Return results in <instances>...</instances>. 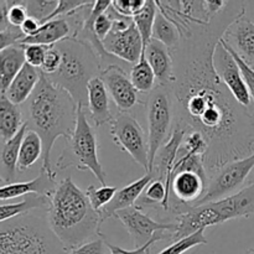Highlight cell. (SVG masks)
<instances>
[{"mask_svg":"<svg viewBox=\"0 0 254 254\" xmlns=\"http://www.w3.org/2000/svg\"><path fill=\"white\" fill-rule=\"evenodd\" d=\"M148 0H113L112 6L123 16L134 17L145 7Z\"/></svg>","mask_w":254,"mask_h":254,"instance_id":"cell-39","label":"cell"},{"mask_svg":"<svg viewBox=\"0 0 254 254\" xmlns=\"http://www.w3.org/2000/svg\"><path fill=\"white\" fill-rule=\"evenodd\" d=\"M118 218L133 240L134 248H140L150 242L158 233H170V237L178 228L176 222H165V221H155L149 215L144 213L138 206L118 211L114 215Z\"/></svg>","mask_w":254,"mask_h":254,"instance_id":"cell-11","label":"cell"},{"mask_svg":"<svg viewBox=\"0 0 254 254\" xmlns=\"http://www.w3.org/2000/svg\"><path fill=\"white\" fill-rule=\"evenodd\" d=\"M154 174L153 173H146L143 178L138 179V180L133 181L129 185L124 186L123 189L118 190L116 193L113 200L99 212L101 216V223L103 225L108 218L114 217L118 211L126 210V208L133 207L136 206L135 202L139 201L141 195L144 193L145 189L148 188L149 184L154 180Z\"/></svg>","mask_w":254,"mask_h":254,"instance_id":"cell-17","label":"cell"},{"mask_svg":"<svg viewBox=\"0 0 254 254\" xmlns=\"http://www.w3.org/2000/svg\"><path fill=\"white\" fill-rule=\"evenodd\" d=\"M149 139V173L161 146L169 140L175 126V97L170 86L156 84L145 102Z\"/></svg>","mask_w":254,"mask_h":254,"instance_id":"cell-7","label":"cell"},{"mask_svg":"<svg viewBox=\"0 0 254 254\" xmlns=\"http://www.w3.org/2000/svg\"><path fill=\"white\" fill-rule=\"evenodd\" d=\"M26 64L22 45H14L0 50V93H5Z\"/></svg>","mask_w":254,"mask_h":254,"instance_id":"cell-24","label":"cell"},{"mask_svg":"<svg viewBox=\"0 0 254 254\" xmlns=\"http://www.w3.org/2000/svg\"><path fill=\"white\" fill-rule=\"evenodd\" d=\"M207 243L208 241L205 236V230H200L196 233H193V235L189 236V237L173 242L169 247L164 248L158 254H184L188 252V251L197 247V246L207 245Z\"/></svg>","mask_w":254,"mask_h":254,"instance_id":"cell-32","label":"cell"},{"mask_svg":"<svg viewBox=\"0 0 254 254\" xmlns=\"http://www.w3.org/2000/svg\"><path fill=\"white\" fill-rule=\"evenodd\" d=\"M113 143L149 173V139L143 127L127 112H119L109 123Z\"/></svg>","mask_w":254,"mask_h":254,"instance_id":"cell-9","label":"cell"},{"mask_svg":"<svg viewBox=\"0 0 254 254\" xmlns=\"http://www.w3.org/2000/svg\"><path fill=\"white\" fill-rule=\"evenodd\" d=\"M107 12L113 20V26L108 36L103 40L104 50L116 59L134 66L143 55L144 44L133 17L118 14L112 5Z\"/></svg>","mask_w":254,"mask_h":254,"instance_id":"cell-8","label":"cell"},{"mask_svg":"<svg viewBox=\"0 0 254 254\" xmlns=\"http://www.w3.org/2000/svg\"><path fill=\"white\" fill-rule=\"evenodd\" d=\"M118 192V189L114 186H102V188H96L91 185L87 188L86 195L91 201L92 206L97 212H101L109 202L114 198L116 193Z\"/></svg>","mask_w":254,"mask_h":254,"instance_id":"cell-33","label":"cell"},{"mask_svg":"<svg viewBox=\"0 0 254 254\" xmlns=\"http://www.w3.org/2000/svg\"><path fill=\"white\" fill-rule=\"evenodd\" d=\"M108 251L109 250L106 245V241H104L103 235L101 232L98 238L73 248V250L69 251L68 254H107Z\"/></svg>","mask_w":254,"mask_h":254,"instance_id":"cell-41","label":"cell"},{"mask_svg":"<svg viewBox=\"0 0 254 254\" xmlns=\"http://www.w3.org/2000/svg\"><path fill=\"white\" fill-rule=\"evenodd\" d=\"M46 218L68 252L101 233V216L71 176L62 179L49 196Z\"/></svg>","mask_w":254,"mask_h":254,"instance_id":"cell-3","label":"cell"},{"mask_svg":"<svg viewBox=\"0 0 254 254\" xmlns=\"http://www.w3.org/2000/svg\"><path fill=\"white\" fill-rule=\"evenodd\" d=\"M61 52L56 49L55 46H51L47 51L46 57H45V61L42 64L40 71L42 72L46 76H50V74H54L55 72L59 69L60 64H61Z\"/></svg>","mask_w":254,"mask_h":254,"instance_id":"cell-42","label":"cell"},{"mask_svg":"<svg viewBox=\"0 0 254 254\" xmlns=\"http://www.w3.org/2000/svg\"><path fill=\"white\" fill-rule=\"evenodd\" d=\"M254 169V153L241 160L232 161L210 178L206 195L197 205L216 202L240 191ZM196 205V206H197Z\"/></svg>","mask_w":254,"mask_h":254,"instance_id":"cell-10","label":"cell"},{"mask_svg":"<svg viewBox=\"0 0 254 254\" xmlns=\"http://www.w3.org/2000/svg\"><path fill=\"white\" fill-rule=\"evenodd\" d=\"M158 11L159 9L156 1H154V0H148L145 7H144L138 15H135V16L133 17L134 24H135L136 29L140 32V36L141 39H143L144 49H145L146 45L149 44V41L153 39V27Z\"/></svg>","mask_w":254,"mask_h":254,"instance_id":"cell-30","label":"cell"},{"mask_svg":"<svg viewBox=\"0 0 254 254\" xmlns=\"http://www.w3.org/2000/svg\"><path fill=\"white\" fill-rule=\"evenodd\" d=\"M245 12L243 5L228 1L210 21L178 14L174 22L181 32L180 44L170 50L175 73L171 84L175 124L198 131L207 140L203 164L208 178L227 164L253 154L254 117L236 101L213 66L216 46Z\"/></svg>","mask_w":254,"mask_h":254,"instance_id":"cell-1","label":"cell"},{"mask_svg":"<svg viewBox=\"0 0 254 254\" xmlns=\"http://www.w3.org/2000/svg\"><path fill=\"white\" fill-rule=\"evenodd\" d=\"M91 2L92 1H88V0H61V1H59V6L56 7V10L45 20V22L59 19V17L69 16V15L74 14L77 10L82 9L86 5H89Z\"/></svg>","mask_w":254,"mask_h":254,"instance_id":"cell-38","label":"cell"},{"mask_svg":"<svg viewBox=\"0 0 254 254\" xmlns=\"http://www.w3.org/2000/svg\"><path fill=\"white\" fill-rule=\"evenodd\" d=\"M213 66H215L220 79L227 87L228 91L232 93L236 101L242 107L250 109L252 107V99H251L250 91H248V87L242 76V72L236 62L235 57L226 49L222 41L218 42L215 49Z\"/></svg>","mask_w":254,"mask_h":254,"instance_id":"cell-12","label":"cell"},{"mask_svg":"<svg viewBox=\"0 0 254 254\" xmlns=\"http://www.w3.org/2000/svg\"><path fill=\"white\" fill-rule=\"evenodd\" d=\"M25 37L20 27L11 26L5 16L0 15V50L19 45Z\"/></svg>","mask_w":254,"mask_h":254,"instance_id":"cell-34","label":"cell"},{"mask_svg":"<svg viewBox=\"0 0 254 254\" xmlns=\"http://www.w3.org/2000/svg\"><path fill=\"white\" fill-rule=\"evenodd\" d=\"M250 66H251V67H252V68L254 69V64H250Z\"/></svg>","mask_w":254,"mask_h":254,"instance_id":"cell-48","label":"cell"},{"mask_svg":"<svg viewBox=\"0 0 254 254\" xmlns=\"http://www.w3.org/2000/svg\"><path fill=\"white\" fill-rule=\"evenodd\" d=\"M186 131L188 130L184 127L178 126V124L174 126L169 140L161 146V149L156 154L154 165L150 171L154 174V178L156 180H160L165 184L169 198L171 196V174H173L174 165L178 160L179 151H180L184 139L186 136Z\"/></svg>","mask_w":254,"mask_h":254,"instance_id":"cell-14","label":"cell"},{"mask_svg":"<svg viewBox=\"0 0 254 254\" xmlns=\"http://www.w3.org/2000/svg\"><path fill=\"white\" fill-rule=\"evenodd\" d=\"M99 144L94 127L89 123L86 111L78 107L77 126L72 136L66 140L64 150L56 163L57 170L76 168L79 171H91L102 186H107L106 173L98 156Z\"/></svg>","mask_w":254,"mask_h":254,"instance_id":"cell-6","label":"cell"},{"mask_svg":"<svg viewBox=\"0 0 254 254\" xmlns=\"http://www.w3.org/2000/svg\"><path fill=\"white\" fill-rule=\"evenodd\" d=\"M112 26H113V20H112V17L109 16V14L107 11L99 15L93 22L94 32H96V35L102 42L108 36V34L112 30Z\"/></svg>","mask_w":254,"mask_h":254,"instance_id":"cell-43","label":"cell"},{"mask_svg":"<svg viewBox=\"0 0 254 254\" xmlns=\"http://www.w3.org/2000/svg\"><path fill=\"white\" fill-rule=\"evenodd\" d=\"M22 46H24L26 64L35 68H41L50 46H44V45H22Z\"/></svg>","mask_w":254,"mask_h":254,"instance_id":"cell-40","label":"cell"},{"mask_svg":"<svg viewBox=\"0 0 254 254\" xmlns=\"http://www.w3.org/2000/svg\"><path fill=\"white\" fill-rule=\"evenodd\" d=\"M153 39L160 41L169 50L175 49L181 41V32L179 27L160 10L156 14L155 22H154Z\"/></svg>","mask_w":254,"mask_h":254,"instance_id":"cell-28","label":"cell"},{"mask_svg":"<svg viewBox=\"0 0 254 254\" xmlns=\"http://www.w3.org/2000/svg\"><path fill=\"white\" fill-rule=\"evenodd\" d=\"M221 41H222V44L225 45L226 49L228 50V51L231 52V55H232L233 57H235L236 62H237V64L240 66V69L241 72H242V76L243 78H245V82L246 84H247L248 87V91H250V94H251V99H252V107H251V114L254 117V69L252 67L250 66V64H247V62L245 61V60L241 59L240 55L237 54V52L235 51V50L231 47V45L228 44L227 41H226L225 39H221Z\"/></svg>","mask_w":254,"mask_h":254,"instance_id":"cell-36","label":"cell"},{"mask_svg":"<svg viewBox=\"0 0 254 254\" xmlns=\"http://www.w3.org/2000/svg\"><path fill=\"white\" fill-rule=\"evenodd\" d=\"M25 126L39 134L44 145L41 170L56 180L57 171L51 166V153L59 138L69 139L77 126L78 106L73 97L49 81L41 72V79L34 93L21 106Z\"/></svg>","mask_w":254,"mask_h":254,"instance_id":"cell-2","label":"cell"},{"mask_svg":"<svg viewBox=\"0 0 254 254\" xmlns=\"http://www.w3.org/2000/svg\"><path fill=\"white\" fill-rule=\"evenodd\" d=\"M40 79H41V71L30 66L29 64H25L4 94L14 104L22 106L34 93Z\"/></svg>","mask_w":254,"mask_h":254,"instance_id":"cell-22","label":"cell"},{"mask_svg":"<svg viewBox=\"0 0 254 254\" xmlns=\"http://www.w3.org/2000/svg\"><path fill=\"white\" fill-rule=\"evenodd\" d=\"M0 15L5 16L11 26L20 27L29 17L24 1H0Z\"/></svg>","mask_w":254,"mask_h":254,"instance_id":"cell-31","label":"cell"},{"mask_svg":"<svg viewBox=\"0 0 254 254\" xmlns=\"http://www.w3.org/2000/svg\"><path fill=\"white\" fill-rule=\"evenodd\" d=\"M227 5L228 1H223V0H208V1H205V9L210 20L215 17L216 15L220 14V12H222L227 7Z\"/></svg>","mask_w":254,"mask_h":254,"instance_id":"cell-44","label":"cell"},{"mask_svg":"<svg viewBox=\"0 0 254 254\" xmlns=\"http://www.w3.org/2000/svg\"><path fill=\"white\" fill-rule=\"evenodd\" d=\"M223 39L248 64H254V21L246 12L226 30Z\"/></svg>","mask_w":254,"mask_h":254,"instance_id":"cell-16","label":"cell"},{"mask_svg":"<svg viewBox=\"0 0 254 254\" xmlns=\"http://www.w3.org/2000/svg\"><path fill=\"white\" fill-rule=\"evenodd\" d=\"M220 223L241 217L254 216V184L241 189L235 195L210 202Z\"/></svg>","mask_w":254,"mask_h":254,"instance_id":"cell-15","label":"cell"},{"mask_svg":"<svg viewBox=\"0 0 254 254\" xmlns=\"http://www.w3.org/2000/svg\"><path fill=\"white\" fill-rule=\"evenodd\" d=\"M26 130L27 127L24 126L14 138L1 143V150H0V180H1V185L15 183V179L17 175V161H19L20 148H21Z\"/></svg>","mask_w":254,"mask_h":254,"instance_id":"cell-23","label":"cell"},{"mask_svg":"<svg viewBox=\"0 0 254 254\" xmlns=\"http://www.w3.org/2000/svg\"><path fill=\"white\" fill-rule=\"evenodd\" d=\"M0 254H68L42 216H19L0 222Z\"/></svg>","mask_w":254,"mask_h":254,"instance_id":"cell-5","label":"cell"},{"mask_svg":"<svg viewBox=\"0 0 254 254\" xmlns=\"http://www.w3.org/2000/svg\"><path fill=\"white\" fill-rule=\"evenodd\" d=\"M248 185H251V184H254V169L252 170V173H251V175L248 176Z\"/></svg>","mask_w":254,"mask_h":254,"instance_id":"cell-46","label":"cell"},{"mask_svg":"<svg viewBox=\"0 0 254 254\" xmlns=\"http://www.w3.org/2000/svg\"><path fill=\"white\" fill-rule=\"evenodd\" d=\"M89 122L94 128L103 127L113 121V114L109 104V93L101 77H96L88 84V104Z\"/></svg>","mask_w":254,"mask_h":254,"instance_id":"cell-19","label":"cell"},{"mask_svg":"<svg viewBox=\"0 0 254 254\" xmlns=\"http://www.w3.org/2000/svg\"><path fill=\"white\" fill-rule=\"evenodd\" d=\"M246 254H254V247H253V248H251V250L248 251V252L246 253Z\"/></svg>","mask_w":254,"mask_h":254,"instance_id":"cell-47","label":"cell"},{"mask_svg":"<svg viewBox=\"0 0 254 254\" xmlns=\"http://www.w3.org/2000/svg\"><path fill=\"white\" fill-rule=\"evenodd\" d=\"M57 184L55 179L47 173L41 170L40 175L35 178L34 180L24 181V183H12L1 185L0 188V200L5 202L7 200H14L16 197L29 195H41L50 196L57 188Z\"/></svg>","mask_w":254,"mask_h":254,"instance_id":"cell-20","label":"cell"},{"mask_svg":"<svg viewBox=\"0 0 254 254\" xmlns=\"http://www.w3.org/2000/svg\"><path fill=\"white\" fill-rule=\"evenodd\" d=\"M61 52V64L54 74L45 76L64 91L68 92L77 106L86 108L88 104V84L101 76L102 64L99 57L89 45L74 37L55 45Z\"/></svg>","mask_w":254,"mask_h":254,"instance_id":"cell-4","label":"cell"},{"mask_svg":"<svg viewBox=\"0 0 254 254\" xmlns=\"http://www.w3.org/2000/svg\"><path fill=\"white\" fill-rule=\"evenodd\" d=\"M49 207V196L29 195L19 202H1L0 206V222L19 217V216L29 215L34 210H46Z\"/></svg>","mask_w":254,"mask_h":254,"instance_id":"cell-26","label":"cell"},{"mask_svg":"<svg viewBox=\"0 0 254 254\" xmlns=\"http://www.w3.org/2000/svg\"><path fill=\"white\" fill-rule=\"evenodd\" d=\"M69 37H73L71 20L69 17H59L42 24L35 36L25 37L19 45H44L51 47Z\"/></svg>","mask_w":254,"mask_h":254,"instance_id":"cell-21","label":"cell"},{"mask_svg":"<svg viewBox=\"0 0 254 254\" xmlns=\"http://www.w3.org/2000/svg\"><path fill=\"white\" fill-rule=\"evenodd\" d=\"M252 150H253V153H254V144H253V146H252Z\"/></svg>","mask_w":254,"mask_h":254,"instance_id":"cell-49","label":"cell"},{"mask_svg":"<svg viewBox=\"0 0 254 254\" xmlns=\"http://www.w3.org/2000/svg\"><path fill=\"white\" fill-rule=\"evenodd\" d=\"M25 126L21 106L9 101L4 93H0V139L1 143L14 138Z\"/></svg>","mask_w":254,"mask_h":254,"instance_id":"cell-25","label":"cell"},{"mask_svg":"<svg viewBox=\"0 0 254 254\" xmlns=\"http://www.w3.org/2000/svg\"><path fill=\"white\" fill-rule=\"evenodd\" d=\"M130 79L139 93H150L155 88L156 77L143 52L140 60L130 69Z\"/></svg>","mask_w":254,"mask_h":254,"instance_id":"cell-29","label":"cell"},{"mask_svg":"<svg viewBox=\"0 0 254 254\" xmlns=\"http://www.w3.org/2000/svg\"><path fill=\"white\" fill-rule=\"evenodd\" d=\"M20 29H21L22 34L26 37L35 36V35L40 31V29H41V22H40L39 20L34 19V17L29 16L26 19V21L20 26Z\"/></svg>","mask_w":254,"mask_h":254,"instance_id":"cell-45","label":"cell"},{"mask_svg":"<svg viewBox=\"0 0 254 254\" xmlns=\"http://www.w3.org/2000/svg\"><path fill=\"white\" fill-rule=\"evenodd\" d=\"M146 60L156 77L158 84L170 86L174 83V59L171 51L155 39H151L144 49Z\"/></svg>","mask_w":254,"mask_h":254,"instance_id":"cell-18","label":"cell"},{"mask_svg":"<svg viewBox=\"0 0 254 254\" xmlns=\"http://www.w3.org/2000/svg\"><path fill=\"white\" fill-rule=\"evenodd\" d=\"M103 237H104V241H106L107 247H108V250H109V253L111 254H149L150 253L151 247H153L156 242L166 240V238H169V241H170V233H166V232L158 233V235H156L155 237L150 241V242L146 243L145 246H143V247H140V248H134L133 251L124 250V248H122V247H119V246H116V245H113V243L109 242L104 235H103Z\"/></svg>","mask_w":254,"mask_h":254,"instance_id":"cell-37","label":"cell"},{"mask_svg":"<svg viewBox=\"0 0 254 254\" xmlns=\"http://www.w3.org/2000/svg\"><path fill=\"white\" fill-rule=\"evenodd\" d=\"M99 77L104 82L107 91L121 112L129 111L135 104L140 103L138 99V91L131 83L128 73L118 64H111L102 69Z\"/></svg>","mask_w":254,"mask_h":254,"instance_id":"cell-13","label":"cell"},{"mask_svg":"<svg viewBox=\"0 0 254 254\" xmlns=\"http://www.w3.org/2000/svg\"><path fill=\"white\" fill-rule=\"evenodd\" d=\"M24 5L26 7L29 16L39 20L42 25L45 22V20L59 6V1H55V0H50V1L31 0V1H24Z\"/></svg>","mask_w":254,"mask_h":254,"instance_id":"cell-35","label":"cell"},{"mask_svg":"<svg viewBox=\"0 0 254 254\" xmlns=\"http://www.w3.org/2000/svg\"><path fill=\"white\" fill-rule=\"evenodd\" d=\"M44 145L39 134L27 129L20 148L19 161H17V171L22 173L31 168L40 158L42 159Z\"/></svg>","mask_w":254,"mask_h":254,"instance_id":"cell-27","label":"cell"}]
</instances>
